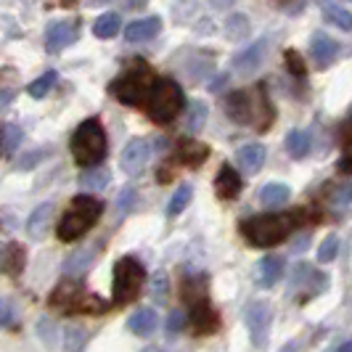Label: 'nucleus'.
<instances>
[{"label":"nucleus","mask_w":352,"mask_h":352,"mask_svg":"<svg viewBox=\"0 0 352 352\" xmlns=\"http://www.w3.org/2000/svg\"><path fill=\"white\" fill-rule=\"evenodd\" d=\"M80 37V21L67 19V21H53L45 30V48L51 53H58L64 48H69L72 43H77Z\"/></svg>","instance_id":"obj_11"},{"label":"nucleus","mask_w":352,"mask_h":352,"mask_svg":"<svg viewBox=\"0 0 352 352\" xmlns=\"http://www.w3.org/2000/svg\"><path fill=\"white\" fill-rule=\"evenodd\" d=\"M283 276V257L278 254H265L260 263L254 265V281L263 289H270L281 281Z\"/></svg>","instance_id":"obj_13"},{"label":"nucleus","mask_w":352,"mask_h":352,"mask_svg":"<svg viewBox=\"0 0 352 352\" xmlns=\"http://www.w3.org/2000/svg\"><path fill=\"white\" fill-rule=\"evenodd\" d=\"M286 151L294 159L307 157V151H310V135L302 133V130H292V133L286 135Z\"/></svg>","instance_id":"obj_27"},{"label":"nucleus","mask_w":352,"mask_h":352,"mask_svg":"<svg viewBox=\"0 0 352 352\" xmlns=\"http://www.w3.org/2000/svg\"><path fill=\"white\" fill-rule=\"evenodd\" d=\"M310 53H313V61L323 69V67L334 64V58L339 56V43L331 40L326 32H316L310 40Z\"/></svg>","instance_id":"obj_16"},{"label":"nucleus","mask_w":352,"mask_h":352,"mask_svg":"<svg viewBox=\"0 0 352 352\" xmlns=\"http://www.w3.org/2000/svg\"><path fill=\"white\" fill-rule=\"evenodd\" d=\"M177 162L180 164H188V167H201L207 157H210V146H204V143L194 141V138H188V141H183L177 146Z\"/></svg>","instance_id":"obj_21"},{"label":"nucleus","mask_w":352,"mask_h":352,"mask_svg":"<svg viewBox=\"0 0 352 352\" xmlns=\"http://www.w3.org/2000/svg\"><path fill=\"white\" fill-rule=\"evenodd\" d=\"M157 326H159V316L157 310H151V307H143L138 313H133V318L127 320V329L135 336H151L157 331Z\"/></svg>","instance_id":"obj_22"},{"label":"nucleus","mask_w":352,"mask_h":352,"mask_svg":"<svg viewBox=\"0 0 352 352\" xmlns=\"http://www.w3.org/2000/svg\"><path fill=\"white\" fill-rule=\"evenodd\" d=\"M323 16L329 24H334L339 30H344V32H350L352 30V14L347 8H336V6H329L326 11H323Z\"/></svg>","instance_id":"obj_32"},{"label":"nucleus","mask_w":352,"mask_h":352,"mask_svg":"<svg viewBox=\"0 0 352 352\" xmlns=\"http://www.w3.org/2000/svg\"><path fill=\"white\" fill-rule=\"evenodd\" d=\"M43 154H45V151H32V154H27V157H30V159H24V162H19V167H21V170H27V167H32V164H35L37 159H43Z\"/></svg>","instance_id":"obj_43"},{"label":"nucleus","mask_w":352,"mask_h":352,"mask_svg":"<svg viewBox=\"0 0 352 352\" xmlns=\"http://www.w3.org/2000/svg\"><path fill=\"white\" fill-rule=\"evenodd\" d=\"M188 326L194 329L196 334H214L220 329V316L212 307L210 300H201L188 305Z\"/></svg>","instance_id":"obj_12"},{"label":"nucleus","mask_w":352,"mask_h":352,"mask_svg":"<svg viewBox=\"0 0 352 352\" xmlns=\"http://www.w3.org/2000/svg\"><path fill=\"white\" fill-rule=\"evenodd\" d=\"M297 217L286 214V212H273V214H260V217H249L241 223V233L252 247H276L289 239V233L294 230Z\"/></svg>","instance_id":"obj_3"},{"label":"nucleus","mask_w":352,"mask_h":352,"mask_svg":"<svg viewBox=\"0 0 352 352\" xmlns=\"http://www.w3.org/2000/svg\"><path fill=\"white\" fill-rule=\"evenodd\" d=\"M336 252H339V239H336V236H329V239L320 244V249H318V260H320V263H331L336 257Z\"/></svg>","instance_id":"obj_38"},{"label":"nucleus","mask_w":352,"mask_h":352,"mask_svg":"<svg viewBox=\"0 0 352 352\" xmlns=\"http://www.w3.org/2000/svg\"><path fill=\"white\" fill-rule=\"evenodd\" d=\"M21 138H24V133L19 130L16 124H3L0 127V154H14Z\"/></svg>","instance_id":"obj_28"},{"label":"nucleus","mask_w":352,"mask_h":352,"mask_svg":"<svg viewBox=\"0 0 352 352\" xmlns=\"http://www.w3.org/2000/svg\"><path fill=\"white\" fill-rule=\"evenodd\" d=\"M157 74L151 67L146 64H135L133 69H127L124 74H120L111 85H109V93L124 106H143L148 101L151 90L157 85Z\"/></svg>","instance_id":"obj_5"},{"label":"nucleus","mask_w":352,"mask_h":352,"mask_svg":"<svg viewBox=\"0 0 352 352\" xmlns=\"http://www.w3.org/2000/svg\"><path fill=\"white\" fill-rule=\"evenodd\" d=\"M98 3H106V0H98Z\"/></svg>","instance_id":"obj_48"},{"label":"nucleus","mask_w":352,"mask_h":352,"mask_svg":"<svg viewBox=\"0 0 352 352\" xmlns=\"http://www.w3.org/2000/svg\"><path fill=\"white\" fill-rule=\"evenodd\" d=\"M56 80H58V77H56V72L53 69L43 72L35 82L30 85V96H32V98H43V96H48V90L56 85Z\"/></svg>","instance_id":"obj_34"},{"label":"nucleus","mask_w":352,"mask_h":352,"mask_svg":"<svg viewBox=\"0 0 352 352\" xmlns=\"http://www.w3.org/2000/svg\"><path fill=\"white\" fill-rule=\"evenodd\" d=\"M162 30V21L157 16H148V19H138L133 24L124 27V40L127 43H146V40H154Z\"/></svg>","instance_id":"obj_19"},{"label":"nucleus","mask_w":352,"mask_h":352,"mask_svg":"<svg viewBox=\"0 0 352 352\" xmlns=\"http://www.w3.org/2000/svg\"><path fill=\"white\" fill-rule=\"evenodd\" d=\"M183 106H186V98L175 80H159L146 101V111L157 124H167L183 111Z\"/></svg>","instance_id":"obj_8"},{"label":"nucleus","mask_w":352,"mask_h":352,"mask_svg":"<svg viewBox=\"0 0 352 352\" xmlns=\"http://www.w3.org/2000/svg\"><path fill=\"white\" fill-rule=\"evenodd\" d=\"M350 114H352V106H350Z\"/></svg>","instance_id":"obj_49"},{"label":"nucleus","mask_w":352,"mask_h":352,"mask_svg":"<svg viewBox=\"0 0 352 352\" xmlns=\"http://www.w3.org/2000/svg\"><path fill=\"white\" fill-rule=\"evenodd\" d=\"M207 120V106L201 104V101H191L188 104V120H186V133L188 135H194L201 130V124Z\"/></svg>","instance_id":"obj_29"},{"label":"nucleus","mask_w":352,"mask_h":352,"mask_svg":"<svg viewBox=\"0 0 352 352\" xmlns=\"http://www.w3.org/2000/svg\"><path fill=\"white\" fill-rule=\"evenodd\" d=\"M265 146L263 143H247V146H241L239 148V154H236V162H239V167L247 173V175H254V173H260L265 164Z\"/></svg>","instance_id":"obj_18"},{"label":"nucleus","mask_w":352,"mask_h":352,"mask_svg":"<svg viewBox=\"0 0 352 352\" xmlns=\"http://www.w3.org/2000/svg\"><path fill=\"white\" fill-rule=\"evenodd\" d=\"M14 96H16L14 90H0V109H6V106L11 104V101H14Z\"/></svg>","instance_id":"obj_44"},{"label":"nucleus","mask_w":352,"mask_h":352,"mask_svg":"<svg viewBox=\"0 0 352 352\" xmlns=\"http://www.w3.org/2000/svg\"><path fill=\"white\" fill-rule=\"evenodd\" d=\"M154 157V143L146 141V138H135L124 146L122 151V170L127 175H138L141 170H146V164Z\"/></svg>","instance_id":"obj_10"},{"label":"nucleus","mask_w":352,"mask_h":352,"mask_svg":"<svg viewBox=\"0 0 352 352\" xmlns=\"http://www.w3.org/2000/svg\"><path fill=\"white\" fill-rule=\"evenodd\" d=\"M167 294H170V278H167L164 270H159L151 278V297H154V302L162 305V302H167Z\"/></svg>","instance_id":"obj_35"},{"label":"nucleus","mask_w":352,"mask_h":352,"mask_svg":"<svg viewBox=\"0 0 352 352\" xmlns=\"http://www.w3.org/2000/svg\"><path fill=\"white\" fill-rule=\"evenodd\" d=\"M53 214H56V204H53V201L40 204V207L30 214V220H27V233H30L32 239H43V236L48 233V228H51Z\"/></svg>","instance_id":"obj_20"},{"label":"nucleus","mask_w":352,"mask_h":352,"mask_svg":"<svg viewBox=\"0 0 352 352\" xmlns=\"http://www.w3.org/2000/svg\"><path fill=\"white\" fill-rule=\"evenodd\" d=\"M278 352H297V347H294V344H286V347H281Z\"/></svg>","instance_id":"obj_47"},{"label":"nucleus","mask_w":352,"mask_h":352,"mask_svg":"<svg viewBox=\"0 0 352 352\" xmlns=\"http://www.w3.org/2000/svg\"><path fill=\"white\" fill-rule=\"evenodd\" d=\"M226 111L233 122L239 124H254L265 130L273 122V109L267 104L265 88L257 85L254 90H236L226 98Z\"/></svg>","instance_id":"obj_1"},{"label":"nucleus","mask_w":352,"mask_h":352,"mask_svg":"<svg viewBox=\"0 0 352 352\" xmlns=\"http://www.w3.org/2000/svg\"><path fill=\"white\" fill-rule=\"evenodd\" d=\"M93 257H96V249H80V252H74L67 265H64V273L67 276H77V273H85L93 263Z\"/></svg>","instance_id":"obj_26"},{"label":"nucleus","mask_w":352,"mask_h":352,"mask_svg":"<svg viewBox=\"0 0 352 352\" xmlns=\"http://www.w3.org/2000/svg\"><path fill=\"white\" fill-rule=\"evenodd\" d=\"M352 201V180H344V183H336L329 188V204L334 207H347Z\"/></svg>","instance_id":"obj_33"},{"label":"nucleus","mask_w":352,"mask_h":352,"mask_svg":"<svg viewBox=\"0 0 352 352\" xmlns=\"http://www.w3.org/2000/svg\"><path fill=\"white\" fill-rule=\"evenodd\" d=\"M72 157L77 159L80 167H98V162H104L106 157V133L98 120H85L74 130L69 141Z\"/></svg>","instance_id":"obj_6"},{"label":"nucleus","mask_w":352,"mask_h":352,"mask_svg":"<svg viewBox=\"0 0 352 352\" xmlns=\"http://www.w3.org/2000/svg\"><path fill=\"white\" fill-rule=\"evenodd\" d=\"M244 320H247L252 342H254L257 347H263L265 339H267V329H270V323H273V307L263 300L252 302V305H247Z\"/></svg>","instance_id":"obj_9"},{"label":"nucleus","mask_w":352,"mask_h":352,"mask_svg":"<svg viewBox=\"0 0 352 352\" xmlns=\"http://www.w3.org/2000/svg\"><path fill=\"white\" fill-rule=\"evenodd\" d=\"M146 283V270L135 257H122L114 265V281H111V305L122 307L141 297Z\"/></svg>","instance_id":"obj_7"},{"label":"nucleus","mask_w":352,"mask_h":352,"mask_svg":"<svg viewBox=\"0 0 352 352\" xmlns=\"http://www.w3.org/2000/svg\"><path fill=\"white\" fill-rule=\"evenodd\" d=\"M186 326H188V316L183 310H170V316H167V334L177 336Z\"/></svg>","instance_id":"obj_37"},{"label":"nucleus","mask_w":352,"mask_h":352,"mask_svg":"<svg viewBox=\"0 0 352 352\" xmlns=\"http://www.w3.org/2000/svg\"><path fill=\"white\" fill-rule=\"evenodd\" d=\"M241 188H244V183H241L239 173L230 164H223L217 177H214V194L220 196L223 201H230V199H236L241 194Z\"/></svg>","instance_id":"obj_14"},{"label":"nucleus","mask_w":352,"mask_h":352,"mask_svg":"<svg viewBox=\"0 0 352 352\" xmlns=\"http://www.w3.org/2000/svg\"><path fill=\"white\" fill-rule=\"evenodd\" d=\"M24 263H27V252L21 244H14V241L0 244V273L19 276L24 270Z\"/></svg>","instance_id":"obj_15"},{"label":"nucleus","mask_w":352,"mask_h":352,"mask_svg":"<svg viewBox=\"0 0 352 352\" xmlns=\"http://www.w3.org/2000/svg\"><path fill=\"white\" fill-rule=\"evenodd\" d=\"M101 212H104V201H101V199L85 196V194L74 196L69 210L64 212L61 220H58V228H56L58 239H61V241H77V239H82V236L98 223Z\"/></svg>","instance_id":"obj_4"},{"label":"nucleus","mask_w":352,"mask_h":352,"mask_svg":"<svg viewBox=\"0 0 352 352\" xmlns=\"http://www.w3.org/2000/svg\"><path fill=\"white\" fill-rule=\"evenodd\" d=\"M48 305H51L53 310H58V313H88V316H101L106 313L111 305L104 300V297H98V294H90L85 292V286L80 281H58L56 283V289L51 292V297H48Z\"/></svg>","instance_id":"obj_2"},{"label":"nucleus","mask_w":352,"mask_h":352,"mask_svg":"<svg viewBox=\"0 0 352 352\" xmlns=\"http://www.w3.org/2000/svg\"><path fill=\"white\" fill-rule=\"evenodd\" d=\"M336 352H352V342H344V344H342Z\"/></svg>","instance_id":"obj_46"},{"label":"nucleus","mask_w":352,"mask_h":352,"mask_svg":"<svg viewBox=\"0 0 352 352\" xmlns=\"http://www.w3.org/2000/svg\"><path fill=\"white\" fill-rule=\"evenodd\" d=\"M339 170L352 175V141L344 143V157L339 159Z\"/></svg>","instance_id":"obj_41"},{"label":"nucleus","mask_w":352,"mask_h":352,"mask_svg":"<svg viewBox=\"0 0 352 352\" xmlns=\"http://www.w3.org/2000/svg\"><path fill=\"white\" fill-rule=\"evenodd\" d=\"M133 199H135V191L133 188H124L122 194H120V210H130L133 207Z\"/></svg>","instance_id":"obj_42"},{"label":"nucleus","mask_w":352,"mask_h":352,"mask_svg":"<svg viewBox=\"0 0 352 352\" xmlns=\"http://www.w3.org/2000/svg\"><path fill=\"white\" fill-rule=\"evenodd\" d=\"M109 180H111V175H109L106 167H90L80 175V186L88 188V191H101L109 186Z\"/></svg>","instance_id":"obj_24"},{"label":"nucleus","mask_w":352,"mask_h":352,"mask_svg":"<svg viewBox=\"0 0 352 352\" xmlns=\"http://www.w3.org/2000/svg\"><path fill=\"white\" fill-rule=\"evenodd\" d=\"M191 196H194V188H191L188 183H183V186L177 188L175 194H173V199H170V204H167V214H170V217H175V214H180V212H183L186 207H188Z\"/></svg>","instance_id":"obj_31"},{"label":"nucleus","mask_w":352,"mask_h":352,"mask_svg":"<svg viewBox=\"0 0 352 352\" xmlns=\"http://www.w3.org/2000/svg\"><path fill=\"white\" fill-rule=\"evenodd\" d=\"M64 347H67V352H82V347H85V329L77 326V323L64 326Z\"/></svg>","instance_id":"obj_30"},{"label":"nucleus","mask_w":352,"mask_h":352,"mask_svg":"<svg viewBox=\"0 0 352 352\" xmlns=\"http://www.w3.org/2000/svg\"><path fill=\"white\" fill-rule=\"evenodd\" d=\"M124 3H127L130 8H141V6H146L148 0H124Z\"/></svg>","instance_id":"obj_45"},{"label":"nucleus","mask_w":352,"mask_h":352,"mask_svg":"<svg viewBox=\"0 0 352 352\" xmlns=\"http://www.w3.org/2000/svg\"><path fill=\"white\" fill-rule=\"evenodd\" d=\"M120 30H122V21H120L117 14H104V16L96 19V24H93V32L101 40H111Z\"/></svg>","instance_id":"obj_25"},{"label":"nucleus","mask_w":352,"mask_h":352,"mask_svg":"<svg viewBox=\"0 0 352 352\" xmlns=\"http://www.w3.org/2000/svg\"><path fill=\"white\" fill-rule=\"evenodd\" d=\"M265 48H267V40H257V43H252L249 48H244L241 53H236L233 56V69L236 72H254L260 64H263V58H265Z\"/></svg>","instance_id":"obj_17"},{"label":"nucleus","mask_w":352,"mask_h":352,"mask_svg":"<svg viewBox=\"0 0 352 352\" xmlns=\"http://www.w3.org/2000/svg\"><path fill=\"white\" fill-rule=\"evenodd\" d=\"M286 64H289V69L294 72L297 77L305 74V64H302V58H300V53L297 51H286Z\"/></svg>","instance_id":"obj_40"},{"label":"nucleus","mask_w":352,"mask_h":352,"mask_svg":"<svg viewBox=\"0 0 352 352\" xmlns=\"http://www.w3.org/2000/svg\"><path fill=\"white\" fill-rule=\"evenodd\" d=\"M289 196H292V191H289V186H283V183H267L263 191H260V201H263L265 207H281V204H286L289 201Z\"/></svg>","instance_id":"obj_23"},{"label":"nucleus","mask_w":352,"mask_h":352,"mask_svg":"<svg viewBox=\"0 0 352 352\" xmlns=\"http://www.w3.org/2000/svg\"><path fill=\"white\" fill-rule=\"evenodd\" d=\"M228 40H244V37L249 35V21H247V16H230L228 19Z\"/></svg>","instance_id":"obj_36"},{"label":"nucleus","mask_w":352,"mask_h":352,"mask_svg":"<svg viewBox=\"0 0 352 352\" xmlns=\"http://www.w3.org/2000/svg\"><path fill=\"white\" fill-rule=\"evenodd\" d=\"M14 318H16L14 307L8 302H0V329H11L14 326Z\"/></svg>","instance_id":"obj_39"}]
</instances>
